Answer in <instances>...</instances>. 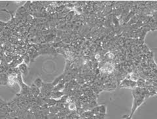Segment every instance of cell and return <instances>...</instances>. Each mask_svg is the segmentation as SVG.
<instances>
[{
    "instance_id": "1",
    "label": "cell",
    "mask_w": 157,
    "mask_h": 119,
    "mask_svg": "<svg viewBox=\"0 0 157 119\" xmlns=\"http://www.w3.org/2000/svg\"><path fill=\"white\" fill-rule=\"evenodd\" d=\"M126 119H131L130 118H126Z\"/></svg>"
}]
</instances>
